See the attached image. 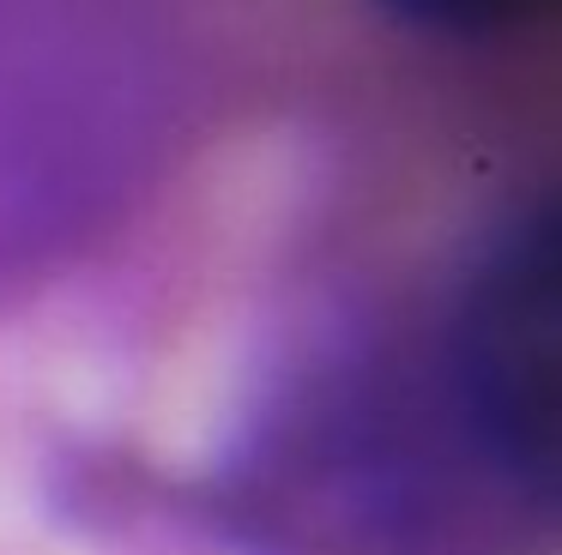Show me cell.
Here are the masks:
<instances>
[{
  "instance_id": "6da1fadb",
  "label": "cell",
  "mask_w": 562,
  "mask_h": 555,
  "mask_svg": "<svg viewBox=\"0 0 562 555\" xmlns=\"http://www.w3.org/2000/svg\"><path fill=\"white\" fill-rule=\"evenodd\" d=\"M472 398L508 453H550L557 417V278L550 248L526 241L477 290L465 326Z\"/></svg>"
},
{
  "instance_id": "7a4b0ae2",
  "label": "cell",
  "mask_w": 562,
  "mask_h": 555,
  "mask_svg": "<svg viewBox=\"0 0 562 555\" xmlns=\"http://www.w3.org/2000/svg\"><path fill=\"white\" fill-rule=\"evenodd\" d=\"M387 7L417 19V24H436V31L477 36V31H508V24H520L544 0H387Z\"/></svg>"
}]
</instances>
